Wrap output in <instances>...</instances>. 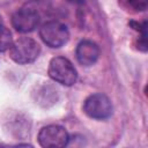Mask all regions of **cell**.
Here are the masks:
<instances>
[{
  "instance_id": "obj_1",
  "label": "cell",
  "mask_w": 148,
  "mask_h": 148,
  "mask_svg": "<svg viewBox=\"0 0 148 148\" xmlns=\"http://www.w3.org/2000/svg\"><path fill=\"white\" fill-rule=\"evenodd\" d=\"M39 53L40 45L30 37H21L13 42L12 46L9 47L10 58L20 65L34 62L39 57Z\"/></svg>"
},
{
  "instance_id": "obj_2",
  "label": "cell",
  "mask_w": 148,
  "mask_h": 148,
  "mask_svg": "<svg viewBox=\"0 0 148 148\" xmlns=\"http://www.w3.org/2000/svg\"><path fill=\"white\" fill-rule=\"evenodd\" d=\"M50 77L64 86H73L77 80V73L73 64L65 57H54L49 64Z\"/></svg>"
},
{
  "instance_id": "obj_3",
  "label": "cell",
  "mask_w": 148,
  "mask_h": 148,
  "mask_svg": "<svg viewBox=\"0 0 148 148\" xmlns=\"http://www.w3.org/2000/svg\"><path fill=\"white\" fill-rule=\"evenodd\" d=\"M84 113L92 119H108L113 111L110 98L104 94H92L83 103Z\"/></svg>"
},
{
  "instance_id": "obj_4",
  "label": "cell",
  "mask_w": 148,
  "mask_h": 148,
  "mask_svg": "<svg viewBox=\"0 0 148 148\" xmlns=\"http://www.w3.org/2000/svg\"><path fill=\"white\" fill-rule=\"evenodd\" d=\"M39 36L46 45L51 47H60L68 42L69 31L65 24L57 21H50L40 27Z\"/></svg>"
},
{
  "instance_id": "obj_5",
  "label": "cell",
  "mask_w": 148,
  "mask_h": 148,
  "mask_svg": "<svg viewBox=\"0 0 148 148\" xmlns=\"http://www.w3.org/2000/svg\"><path fill=\"white\" fill-rule=\"evenodd\" d=\"M38 142L45 148H61L68 145L69 135L62 126L49 125L39 131Z\"/></svg>"
},
{
  "instance_id": "obj_6",
  "label": "cell",
  "mask_w": 148,
  "mask_h": 148,
  "mask_svg": "<svg viewBox=\"0 0 148 148\" xmlns=\"http://www.w3.org/2000/svg\"><path fill=\"white\" fill-rule=\"evenodd\" d=\"M40 21L39 13L31 7H23L16 10L12 16V24L16 31L30 32L34 31Z\"/></svg>"
},
{
  "instance_id": "obj_7",
  "label": "cell",
  "mask_w": 148,
  "mask_h": 148,
  "mask_svg": "<svg viewBox=\"0 0 148 148\" xmlns=\"http://www.w3.org/2000/svg\"><path fill=\"white\" fill-rule=\"evenodd\" d=\"M76 59L83 66L94 65L99 57V49L92 40H82L76 46Z\"/></svg>"
},
{
  "instance_id": "obj_8",
  "label": "cell",
  "mask_w": 148,
  "mask_h": 148,
  "mask_svg": "<svg viewBox=\"0 0 148 148\" xmlns=\"http://www.w3.org/2000/svg\"><path fill=\"white\" fill-rule=\"evenodd\" d=\"M13 44V37L10 31L0 24V52L8 50Z\"/></svg>"
},
{
  "instance_id": "obj_9",
  "label": "cell",
  "mask_w": 148,
  "mask_h": 148,
  "mask_svg": "<svg viewBox=\"0 0 148 148\" xmlns=\"http://www.w3.org/2000/svg\"><path fill=\"white\" fill-rule=\"evenodd\" d=\"M127 3L132 9L136 12H143L147 9L148 0H127Z\"/></svg>"
}]
</instances>
